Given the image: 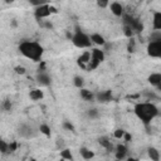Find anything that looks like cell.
<instances>
[{
	"mask_svg": "<svg viewBox=\"0 0 161 161\" xmlns=\"http://www.w3.org/2000/svg\"><path fill=\"white\" fill-rule=\"evenodd\" d=\"M134 111H135L136 116L146 126H149L151 123V121L159 116V108L154 103H151V102H140V103H136Z\"/></svg>",
	"mask_w": 161,
	"mask_h": 161,
	"instance_id": "1",
	"label": "cell"
},
{
	"mask_svg": "<svg viewBox=\"0 0 161 161\" xmlns=\"http://www.w3.org/2000/svg\"><path fill=\"white\" fill-rule=\"evenodd\" d=\"M19 50L20 53L26 57L28 59L33 62H40L44 49L38 42H31V40H24L19 44Z\"/></svg>",
	"mask_w": 161,
	"mask_h": 161,
	"instance_id": "2",
	"label": "cell"
},
{
	"mask_svg": "<svg viewBox=\"0 0 161 161\" xmlns=\"http://www.w3.org/2000/svg\"><path fill=\"white\" fill-rule=\"evenodd\" d=\"M89 52H91V59L87 66V71H93L105 60V52L100 48H93Z\"/></svg>",
	"mask_w": 161,
	"mask_h": 161,
	"instance_id": "3",
	"label": "cell"
},
{
	"mask_svg": "<svg viewBox=\"0 0 161 161\" xmlns=\"http://www.w3.org/2000/svg\"><path fill=\"white\" fill-rule=\"evenodd\" d=\"M71 39H72V43L77 48H81V49H83V48H91V45H92V42H91L89 37L86 33H83V31H81V30H77L76 33L72 36Z\"/></svg>",
	"mask_w": 161,
	"mask_h": 161,
	"instance_id": "4",
	"label": "cell"
},
{
	"mask_svg": "<svg viewBox=\"0 0 161 161\" xmlns=\"http://www.w3.org/2000/svg\"><path fill=\"white\" fill-rule=\"evenodd\" d=\"M147 54L152 58H160L161 57V40L150 42L147 45Z\"/></svg>",
	"mask_w": 161,
	"mask_h": 161,
	"instance_id": "5",
	"label": "cell"
},
{
	"mask_svg": "<svg viewBox=\"0 0 161 161\" xmlns=\"http://www.w3.org/2000/svg\"><path fill=\"white\" fill-rule=\"evenodd\" d=\"M34 15L37 19H44V18H48L50 15V12H49V4L45 3L38 8H36V12H34Z\"/></svg>",
	"mask_w": 161,
	"mask_h": 161,
	"instance_id": "6",
	"label": "cell"
},
{
	"mask_svg": "<svg viewBox=\"0 0 161 161\" xmlns=\"http://www.w3.org/2000/svg\"><path fill=\"white\" fill-rule=\"evenodd\" d=\"M89 59H91V52H89V50H86V52H83V53L78 57L77 64H78V66H79L82 69L87 71V66H88V63H89Z\"/></svg>",
	"mask_w": 161,
	"mask_h": 161,
	"instance_id": "7",
	"label": "cell"
},
{
	"mask_svg": "<svg viewBox=\"0 0 161 161\" xmlns=\"http://www.w3.org/2000/svg\"><path fill=\"white\" fill-rule=\"evenodd\" d=\"M37 83L38 84H40V86H44V87H48L49 84H50V77H49V74L45 72V71H39L38 72V74H37Z\"/></svg>",
	"mask_w": 161,
	"mask_h": 161,
	"instance_id": "8",
	"label": "cell"
},
{
	"mask_svg": "<svg viewBox=\"0 0 161 161\" xmlns=\"http://www.w3.org/2000/svg\"><path fill=\"white\" fill-rule=\"evenodd\" d=\"M110 9H111V13L113 14V15H116V17H121V15H123V12H125V9H123V5L121 4V3H118V2H113V3H110Z\"/></svg>",
	"mask_w": 161,
	"mask_h": 161,
	"instance_id": "9",
	"label": "cell"
},
{
	"mask_svg": "<svg viewBox=\"0 0 161 161\" xmlns=\"http://www.w3.org/2000/svg\"><path fill=\"white\" fill-rule=\"evenodd\" d=\"M115 155H116V160H118V161L125 160L126 156H127V147H126V145H123V144L117 145L116 146V154Z\"/></svg>",
	"mask_w": 161,
	"mask_h": 161,
	"instance_id": "10",
	"label": "cell"
},
{
	"mask_svg": "<svg viewBox=\"0 0 161 161\" xmlns=\"http://www.w3.org/2000/svg\"><path fill=\"white\" fill-rule=\"evenodd\" d=\"M149 83L151 86H155L157 88H161V73H151L147 78Z\"/></svg>",
	"mask_w": 161,
	"mask_h": 161,
	"instance_id": "11",
	"label": "cell"
},
{
	"mask_svg": "<svg viewBox=\"0 0 161 161\" xmlns=\"http://www.w3.org/2000/svg\"><path fill=\"white\" fill-rule=\"evenodd\" d=\"M29 97L30 100H33V101H40L43 97H44V93L40 88H34V89H31L29 92Z\"/></svg>",
	"mask_w": 161,
	"mask_h": 161,
	"instance_id": "12",
	"label": "cell"
},
{
	"mask_svg": "<svg viewBox=\"0 0 161 161\" xmlns=\"http://www.w3.org/2000/svg\"><path fill=\"white\" fill-rule=\"evenodd\" d=\"M89 39H91L92 43H94L96 45H100V47H103V45L106 44V39H105L101 34H98V33H93V34L89 37Z\"/></svg>",
	"mask_w": 161,
	"mask_h": 161,
	"instance_id": "13",
	"label": "cell"
},
{
	"mask_svg": "<svg viewBox=\"0 0 161 161\" xmlns=\"http://www.w3.org/2000/svg\"><path fill=\"white\" fill-rule=\"evenodd\" d=\"M97 100L100 102H108L112 100V92L111 91H106V92H101L97 94Z\"/></svg>",
	"mask_w": 161,
	"mask_h": 161,
	"instance_id": "14",
	"label": "cell"
},
{
	"mask_svg": "<svg viewBox=\"0 0 161 161\" xmlns=\"http://www.w3.org/2000/svg\"><path fill=\"white\" fill-rule=\"evenodd\" d=\"M152 26H154V30H160L161 29V12H155L154 13Z\"/></svg>",
	"mask_w": 161,
	"mask_h": 161,
	"instance_id": "15",
	"label": "cell"
},
{
	"mask_svg": "<svg viewBox=\"0 0 161 161\" xmlns=\"http://www.w3.org/2000/svg\"><path fill=\"white\" fill-rule=\"evenodd\" d=\"M81 97L84 100V101H93L94 100V94L93 92H91L89 89H86V88H81Z\"/></svg>",
	"mask_w": 161,
	"mask_h": 161,
	"instance_id": "16",
	"label": "cell"
},
{
	"mask_svg": "<svg viewBox=\"0 0 161 161\" xmlns=\"http://www.w3.org/2000/svg\"><path fill=\"white\" fill-rule=\"evenodd\" d=\"M79 152H81V156H82L84 160H91V159L94 157V152H93L92 150L87 149V147H81Z\"/></svg>",
	"mask_w": 161,
	"mask_h": 161,
	"instance_id": "17",
	"label": "cell"
},
{
	"mask_svg": "<svg viewBox=\"0 0 161 161\" xmlns=\"http://www.w3.org/2000/svg\"><path fill=\"white\" fill-rule=\"evenodd\" d=\"M147 154H149V157H150L152 161H160V152H159L157 149H155V147H149Z\"/></svg>",
	"mask_w": 161,
	"mask_h": 161,
	"instance_id": "18",
	"label": "cell"
},
{
	"mask_svg": "<svg viewBox=\"0 0 161 161\" xmlns=\"http://www.w3.org/2000/svg\"><path fill=\"white\" fill-rule=\"evenodd\" d=\"M60 159L66 160V161H73V155L69 149H64L60 151Z\"/></svg>",
	"mask_w": 161,
	"mask_h": 161,
	"instance_id": "19",
	"label": "cell"
},
{
	"mask_svg": "<svg viewBox=\"0 0 161 161\" xmlns=\"http://www.w3.org/2000/svg\"><path fill=\"white\" fill-rule=\"evenodd\" d=\"M98 142H100V145H101L102 147H105V149H106V150H108V151H110V150H112V147H113V146H112V142H111L107 137H100Z\"/></svg>",
	"mask_w": 161,
	"mask_h": 161,
	"instance_id": "20",
	"label": "cell"
},
{
	"mask_svg": "<svg viewBox=\"0 0 161 161\" xmlns=\"http://www.w3.org/2000/svg\"><path fill=\"white\" fill-rule=\"evenodd\" d=\"M39 131H40V134H43L44 136H47V137H50V127L47 125V123H42L40 126H39Z\"/></svg>",
	"mask_w": 161,
	"mask_h": 161,
	"instance_id": "21",
	"label": "cell"
},
{
	"mask_svg": "<svg viewBox=\"0 0 161 161\" xmlns=\"http://www.w3.org/2000/svg\"><path fill=\"white\" fill-rule=\"evenodd\" d=\"M73 84H74V87H77V88H83V84H84V79H83V77H81V76H76L74 78H73Z\"/></svg>",
	"mask_w": 161,
	"mask_h": 161,
	"instance_id": "22",
	"label": "cell"
},
{
	"mask_svg": "<svg viewBox=\"0 0 161 161\" xmlns=\"http://www.w3.org/2000/svg\"><path fill=\"white\" fill-rule=\"evenodd\" d=\"M0 152L2 154H9V144L4 140H0Z\"/></svg>",
	"mask_w": 161,
	"mask_h": 161,
	"instance_id": "23",
	"label": "cell"
},
{
	"mask_svg": "<svg viewBox=\"0 0 161 161\" xmlns=\"http://www.w3.org/2000/svg\"><path fill=\"white\" fill-rule=\"evenodd\" d=\"M161 40V31L160 30H154V33L151 34V40L150 42H157Z\"/></svg>",
	"mask_w": 161,
	"mask_h": 161,
	"instance_id": "24",
	"label": "cell"
},
{
	"mask_svg": "<svg viewBox=\"0 0 161 161\" xmlns=\"http://www.w3.org/2000/svg\"><path fill=\"white\" fill-rule=\"evenodd\" d=\"M62 127L64 128V130H68V131H74V126H73V125H72L69 121H63Z\"/></svg>",
	"mask_w": 161,
	"mask_h": 161,
	"instance_id": "25",
	"label": "cell"
},
{
	"mask_svg": "<svg viewBox=\"0 0 161 161\" xmlns=\"http://www.w3.org/2000/svg\"><path fill=\"white\" fill-rule=\"evenodd\" d=\"M123 33H125V36L126 37H128V38H132L134 37V30L130 28V26H127V25H125V28H123Z\"/></svg>",
	"mask_w": 161,
	"mask_h": 161,
	"instance_id": "26",
	"label": "cell"
},
{
	"mask_svg": "<svg viewBox=\"0 0 161 161\" xmlns=\"http://www.w3.org/2000/svg\"><path fill=\"white\" fill-rule=\"evenodd\" d=\"M125 132H126V131H123L122 128H117V130L113 132V136H115V139H117V140H122Z\"/></svg>",
	"mask_w": 161,
	"mask_h": 161,
	"instance_id": "27",
	"label": "cell"
},
{
	"mask_svg": "<svg viewBox=\"0 0 161 161\" xmlns=\"http://www.w3.org/2000/svg\"><path fill=\"white\" fill-rule=\"evenodd\" d=\"M14 71H15L17 74H20V76H23V74L26 73V69H25V67H23V66H17V67L14 68Z\"/></svg>",
	"mask_w": 161,
	"mask_h": 161,
	"instance_id": "28",
	"label": "cell"
},
{
	"mask_svg": "<svg viewBox=\"0 0 161 161\" xmlns=\"http://www.w3.org/2000/svg\"><path fill=\"white\" fill-rule=\"evenodd\" d=\"M127 49H128V52H135V39L134 38H130V42H128Z\"/></svg>",
	"mask_w": 161,
	"mask_h": 161,
	"instance_id": "29",
	"label": "cell"
},
{
	"mask_svg": "<svg viewBox=\"0 0 161 161\" xmlns=\"http://www.w3.org/2000/svg\"><path fill=\"white\" fill-rule=\"evenodd\" d=\"M97 5H98L100 8H107V7L110 5V3L107 2V0H98V2H97Z\"/></svg>",
	"mask_w": 161,
	"mask_h": 161,
	"instance_id": "30",
	"label": "cell"
},
{
	"mask_svg": "<svg viewBox=\"0 0 161 161\" xmlns=\"http://www.w3.org/2000/svg\"><path fill=\"white\" fill-rule=\"evenodd\" d=\"M17 149H18V144H17L15 141H13V142L9 144V154H10V152H14Z\"/></svg>",
	"mask_w": 161,
	"mask_h": 161,
	"instance_id": "31",
	"label": "cell"
},
{
	"mask_svg": "<svg viewBox=\"0 0 161 161\" xmlns=\"http://www.w3.org/2000/svg\"><path fill=\"white\" fill-rule=\"evenodd\" d=\"M88 116H89L91 118H96V117L98 116V111L94 110V108H93V110H89V111H88Z\"/></svg>",
	"mask_w": 161,
	"mask_h": 161,
	"instance_id": "32",
	"label": "cell"
},
{
	"mask_svg": "<svg viewBox=\"0 0 161 161\" xmlns=\"http://www.w3.org/2000/svg\"><path fill=\"white\" fill-rule=\"evenodd\" d=\"M3 108L5 110V111H9L10 108H12V102L10 101H4V103H3Z\"/></svg>",
	"mask_w": 161,
	"mask_h": 161,
	"instance_id": "33",
	"label": "cell"
},
{
	"mask_svg": "<svg viewBox=\"0 0 161 161\" xmlns=\"http://www.w3.org/2000/svg\"><path fill=\"white\" fill-rule=\"evenodd\" d=\"M126 142H130L131 140H132V136H131V134H128V132H125V135H123V137H122Z\"/></svg>",
	"mask_w": 161,
	"mask_h": 161,
	"instance_id": "34",
	"label": "cell"
},
{
	"mask_svg": "<svg viewBox=\"0 0 161 161\" xmlns=\"http://www.w3.org/2000/svg\"><path fill=\"white\" fill-rule=\"evenodd\" d=\"M49 12H50V14H55L58 10L54 8V7H52V5H49Z\"/></svg>",
	"mask_w": 161,
	"mask_h": 161,
	"instance_id": "35",
	"label": "cell"
},
{
	"mask_svg": "<svg viewBox=\"0 0 161 161\" xmlns=\"http://www.w3.org/2000/svg\"><path fill=\"white\" fill-rule=\"evenodd\" d=\"M127 161H140V160H137V159H134V157H128V159H127Z\"/></svg>",
	"mask_w": 161,
	"mask_h": 161,
	"instance_id": "36",
	"label": "cell"
},
{
	"mask_svg": "<svg viewBox=\"0 0 161 161\" xmlns=\"http://www.w3.org/2000/svg\"><path fill=\"white\" fill-rule=\"evenodd\" d=\"M58 161H66V160H63V159H60V160H58Z\"/></svg>",
	"mask_w": 161,
	"mask_h": 161,
	"instance_id": "37",
	"label": "cell"
},
{
	"mask_svg": "<svg viewBox=\"0 0 161 161\" xmlns=\"http://www.w3.org/2000/svg\"><path fill=\"white\" fill-rule=\"evenodd\" d=\"M115 161H118V160H115Z\"/></svg>",
	"mask_w": 161,
	"mask_h": 161,
	"instance_id": "38",
	"label": "cell"
}]
</instances>
